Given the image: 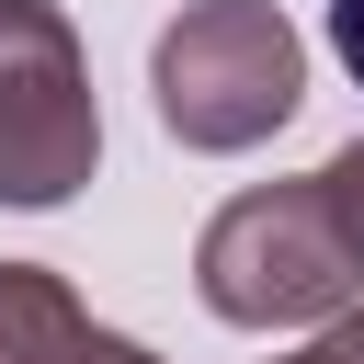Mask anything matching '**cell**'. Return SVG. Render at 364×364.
Returning a JSON list of instances; mask_svg holds the SVG:
<instances>
[{"label": "cell", "mask_w": 364, "mask_h": 364, "mask_svg": "<svg viewBox=\"0 0 364 364\" xmlns=\"http://www.w3.org/2000/svg\"><path fill=\"white\" fill-rule=\"evenodd\" d=\"M318 193H330V216H341V239H353V250H364V136H353V148H330V159H318Z\"/></svg>", "instance_id": "5b68a950"}, {"label": "cell", "mask_w": 364, "mask_h": 364, "mask_svg": "<svg viewBox=\"0 0 364 364\" xmlns=\"http://www.w3.org/2000/svg\"><path fill=\"white\" fill-rule=\"evenodd\" d=\"M148 91H159V125L193 159H239V148L296 125L307 34L273 0H182L159 23V46H148Z\"/></svg>", "instance_id": "6da1fadb"}, {"label": "cell", "mask_w": 364, "mask_h": 364, "mask_svg": "<svg viewBox=\"0 0 364 364\" xmlns=\"http://www.w3.org/2000/svg\"><path fill=\"white\" fill-rule=\"evenodd\" d=\"M91 171H102V102H91V57H80L68 11L0 0V205L57 216V205H80Z\"/></svg>", "instance_id": "3957f363"}, {"label": "cell", "mask_w": 364, "mask_h": 364, "mask_svg": "<svg viewBox=\"0 0 364 364\" xmlns=\"http://www.w3.org/2000/svg\"><path fill=\"white\" fill-rule=\"evenodd\" d=\"M330 57H341V80L364 91V0H330Z\"/></svg>", "instance_id": "52a82bcc"}, {"label": "cell", "mask_w": 364, "mask_h": 364, "mask_svg": "<svg viewBox=\"0 0 364 364\" xmlns=\"http://www.w3.org/2000/svg\"><path fill=\"white\" fill-rule=\"evenodd\" d=\"M193 296L228 330H318L364 296V250L341 239L318 171L307 182H250L205 216L193 239Z\"/></svg>", "instance_id": "7a4b0ae2"}, {"label": "cell", "mask_w": 364, "mask_h": 364, "mask_svg": "<svg viewBox=\"0 0 364 364\" xmlns=\"http://www.w3.org/2000/svg\"><path fill=\"white\" fill-rule=\"evenodd\" d=\"M284 364H364V296H353L341 318H318V330H307V341H296Z\"/></svg>", "instance_id": "8992f818"}, {"label": "cell", "mask_w": 364, "mask_h": 364, "mask_svg": "<svg viewBox=\"0 0 364 364\" xmlns=\"http://www.w3.org/2000/svg\"><path fill=\"white\" fill-rule=\"evenodd\" d=\"M0 364H159V353L125 341V330H102V318L68 296V273L0 262Z\"/></svg>", "instance_id": "277c9868"}]
</instances>
